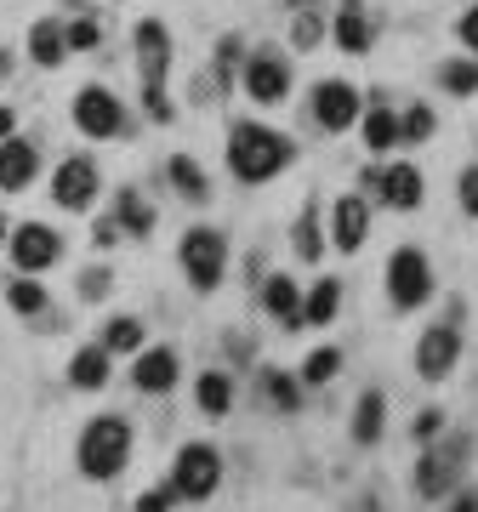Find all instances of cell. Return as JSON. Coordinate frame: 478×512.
<instances>
[{"mask_svg":"<svg viewBox=\"0 0 478 512\" xmlns=\"http://www.w3.org/2000/svg\"><path fill=\"white\" fill-rule=\"evenodd\" d=\"M291 165V143L268 126H234L228 137V171H234L239 183H268L274 171Z\"/></svg>","mask_w":478,"mask_h":512,"instance_id":"6da1fadb","label":"cell"},{"mask_svg":"<svg viewBox=\"0 0 478 512\" xmlns=\"http://www.w3.org/2000/svg\"><path fill=\"white\" fill-rule=\"evenodd\" d=\"M137 63H143V103L148 114L166 126L171 114V97H166V69H171V35H166V23H137Z\"/></svg>","mask_w":478,"mask_h":512,"instance_id":"7a4b0ae2","label":"cell"},{"mask_svg":"<svg viewBox=\"0 0 478 512\" xmlns=\"http://www.w3.org/2000/svg\"><path fill=\"white\" fill-rule=\"evenodd\" d=\"M131 456V427L120 416H97L80 433V473L86 478H114Z\"/></svg>","mask_w":478,"mask_h":512,"instance_id":"3957f363","label":"cell"},{"mask_svg":"<svg viewBox=\"0 0 478 512\" xmlns=\"http://www.w3.org/2000/svg\"><path fill=\"white\" fill-rule=\"evenodd\" d=\"M222 268H228V239L217 228H188L183 234V274L194 291H217Z\"/></svg>","mask_w":478,"mask_h":512,"instance_id":"277c9868","label":"cell"},{"mask_svg":"<svg viewBox=\"0 0 478 512\" xmlns=\"http://www.w3.org/2000/svg\"><path fill=\"white\" fill-rule=\"evenodd\" d=\"M387 296H393V308H422L433 296V262L416 245L387 256Z\"/></svg>","mask_w":478,"mask_h":512,"instance_id":"5b68a950","label":"cell"},{"mask_svg":"<svg viewBox=\"0 0 478 512\" xmlns=\"http://www.w3.org/2000/svg\"><path fill=\"white\" fill-rule=\"evenodd\" d=\"M222 484V461L211 444H183L177 450V467H171V490L183 495V501H211Z\"/></svg>","mask_w":478,"mask_h":512,"instance_id":"8992f818","label":"cell"},{"mask_svg":"<svg viewBox=\"0 0 478 512\" xmlns=\"http://www.w3.org/2000/svg\"><path fill=\"white\" fill-rule=\"evenodd\" d=\"M467 467V439H444V444H433L422 456V467H416V490L422 495H444L450 484H456V473Z\"/></svg>","mask_w":478,"mask_h":512,"instance_id":"52a82bcc","label":"cell"},{"mask_svg":"<svg viewBox=\"0 0 478 512\" xmlns=\"http://www.w3.org/2000/svg\"><path fill=\"white\" fill-rule=\"evenodd\" d=\"M74 126L86 131V137H120L126 114H120L114 92H103V86H86V92L74 97Z\"/></svg>","mask_w":478,"mask_h":512,"instance_id":"ba28073f","label":"cell"},{"mask_svg":"<svg viewBox=\"0 0 478 512\" xmlns=\"http://www.w3.org/2000/svg\"><path fill=\"white\" fill-rule=\"evenodd\" d=\"M57 256H63V239H57V228H46V222H23L18 234H12V262H18L23 274L52 268Z\"/></svg>","mask_w":478,"mask_h":512,"instance_id":"9c48e42d","label":"cell"},{"mask_svg":"<svg viewBox=\"0 0 478 512\" xmlns=\"http://www.w3.org/2000/svg\"><path fill=\"white\" fill-rule=\"evenodd\" d=\"M313 120L325 131H348L359 120V92H353L348 80H319L313 86Z\"/></svg>","mask_w":478,"mask_h":512,"instance_id":"30bf717a","label":"cell"},{"mask_svg":"<svg viewBox=\"0 0 478 512\" xmlns=\"http://www.w3.org/2000/svg\"><path fill=\"white\" fill-rule=\"evenodd\" d=\"M52 200L63 205V211H86V205L97 200V165L92 160H63L57 165V177H52Z\"/></svg>","mask_w":478,"mask_h":512,"instance_id":"8fae6325","label":"cell"},{"mask_svg":"<svg viewBox=\"0 0 478 512\" xmlns=\"http://www.w3.org/2000/svg\"><path fill=\"white\" fill-rule=\"evenodd\" d=\"M245 92L257 97V103H285V92H291V63L274 52H257L245 63Z\"/></svg>","mask_w":478,"mask_h":512,"instance_id":"7c38bea8","label":"cell"},{"mask_svg":"<svg viewBox=\"0 0 478 512\" xmlns=\"http://www.w3.org/2000/svg\"><path fill=\"white\" fill-rule=\"evenodd\" d=\"M456 359H461V336H456L450 325L427 330V336H422V348H416V370H422L427 382H444V376L456 370Z\"/></svg>","mask_w":478,"mask_h":512,"instance_id":"4fadbf2b","label":"cell"},{"mask_svg":"<svg viewBox=\"0 0 478 512\" xmlns=\"http://www.w3.org/2000/svg\"><path fill=\"white\" fill-rule=\"evenodd\" d=\"M370 234V205L359 200V194H348V200H336L331 211V239H336V251H359Z\"/></svg>","mask_w":478,"mask_h":512,"instance_id":"5bb4252c","label":"cell"},{"mask_svg":"<svg viewBox=\"0 0 478 512\" xmlns=\"http://www.w3.org/2000/svg\"><path fill=\"white\" fill-rule=\"evenodd\" d=\"M376 194H382L387 205H393V211H416V205H422V171H416V165H387L382 177H376Z\"/></svg>","mask_w":478,"mask_h":512,"instance_id":"9a60e30c","label":"cell"},{"mask_svg":"<svg viewBox=\"0 0 478 512\" xmlns=\"http://www.w3.org/2000/svg\"><path fill=\"white\" fill-rule=\"evenodd\" d=\"M35 171H40L35 143H23V137H12V143H0V188H6V194H18V188H29V183H35Z\"/></svg>","mask_w":478,"mask_h":512,"instance_id":"2e32d148","label":"cell"},{"mask_svg":"<svg viewBox=\"0 0 478 512\" xmlns=\"http://www.w3.org/2000/svg\"><path fill=\"white\" fill-rule=\"evenodd\" d=\"M262 308L274 313L285 330H302V291H296L291 274H274L268 285H262Z\"/></svg>","mask_w":478,"mask_h":512,"instance_id":"e0dca14e","label":"cell"},{"mask_svg":"<svg viewBox=\"0 0 478 512\" xmlns=\"http://www.w3.org/2000/svg\"><path fill=\"white\" fill-rule=\"evenodd\" d=\"M137 387H143V393H171V387H177V353L148 348L143 359H137Z\"/></svg>","mask_w":478,"mask_h":512,"instance_id":"ac0fdd59","label":"cell"},{"mask_svg":"<svg viewBox=\"0 0 478 512\" xmlns=\"http://www.w3.org/2000/svg\"><path fill=\"white\" fill-rule=\"evenodd\" d=\"M29 57H35V63H46V69H57V63L69 57V29H57L52 18L35 23V29H29Z\"/></svg>","mask_w":478,"mask_h":512,"instance_id":"d6986e66","label":"cell"},{"mask_svg":"<svg viewBox=\"0 0 478 512\" xmlns=\"http://www.w3.org/2000/svg\"><path fill=\"white\" fill-rule=\"evenodd\" d=\"M114 222H120V234H154V205H148L137 188H120V200H114Z\"/></svg>","mask_w":478,"mask_h":512,"instance_id":"ffe728a7","label":"cell"},{"mask_svg":"<svg viewBox=\"0 0 478 512\" xmlns=\"http://www.w3.org/2000/svg\"><path fill=\"white\" fill-rule=\"evenodd\" d=\"M382 427H387V399L370 387L365 399L353 404V439H359V444H376V439H382Z\"/></svg>","mask_w":478,"mask_h":512,"instance_id":"44dd1931","label":"cell"},{"mask_svg":"<svg viewBox=\"0 0 478 512\" xmlns=\"http://www.w3.org/2000/svg\"><path fill=\"white\" fill-rule=\"evenodd\" d=\"M69 382H74V387H86V393H97V387L109 382V348L97 342V348H80V353H74Z\"/></svg>","mask_w":478,"mask_h":512,"instance_id":"7402d4cb","label":"cell"},{"mask_svg":"<svg viewBox=\"0 0 478 512\" xmlns=\"http://www.w3.org/2000/svg\"><path fill=\"white\" fill-rule=\"evenodd\" d=\"M336 308H342V285H336V279H319V285L302 296V325H331Z\"/></svg>","mask_w":478,"mask_h":512,"instance_id":"603a6c76","label":"cell"},{"mask_svg":"<svg viewBox=\"0 0 478 512\" xmlns=\"http://www.w3.org/2000/svg\"><path fill=\"white\" fill-rule=\"evenodd\" d=\"M194 399H200L205 416H228V410H234V382H228L222 370H205L200 382H194Z\"/></svg>","mask_w":478,"mask_h":512,"instance_id":"cb8c5ba5","label":"cell"},{"mask_svg":"<svg viewBox=\"0 0 478 512\" xmlns=\"http://www.w3.org/2000/svg\"><path fill=\"white\" fill-rule=\"evenodd\" d=\"M331 35H336V46H342V52H370V23H365V12H359L353 0L336 12Z\"/></svg>","mask_w":478,"mask_h":512,"instance_id":"d4e9b609","label":"cell"},{"mask_svg":"<svg viewBox=\"0 0 478 512\" xmlns=\"http://www.w3.org/2000/svg\"><path fill=\"white\" fill-rule=\"evenodd\" d=\"M166 171H171V183H177V194H188V200H205V194H211L205 171H200L194 160H188V154H177V160H171Z\"/></svg>","mask_w":478,"mask_h":512,"instance_id":"484cf974","label":"cell"},{"mask_svg":"<svg viewBox=\"0 0 478 512\" xmlns=\"http://www.w3.org/2000/svg\"><path fill=\"white\" fill-rule=\"evenodd\" d=\"M296 256H302V262H319V256H325V234H319V211H302V217H296Z\"/></svg>","mask_w":478,"mask_h":512,"instance_id":"4316f807","label":"cell"},{"mask_svg":"<svg viewBox=\"0 0 478 512\" xmlns=\"http://www.w3.org/2000/svg\"><path fill=\"white\" fill-rule=\"evenodd\" d=\"M365 143L376 148V154H382V148H393V143H399V120H393V114H387L382 103H376V109L365 114Z\"/></svg>","mask_w":478,"mask_h":512,"instance_id":"83f0119b","label":"cell"},{"mask_svg":"<svg viewBox=\"0 0 478 512\" xmlns=\"http://www.w3.org/2000/svg\"><path fill=\"white\" fill-rule=\"evenodd\" d=\"M439 86L456 97H473L478 92V63H467V57H456V63H444L439 69Z\"/></svg>","mask_w":478,"mask_h":512,"instance_id":"f1b7e54d","label":"cell"},{"mask_svg":"<svg viewBox=\"0 0 478 512\" xmlns=\"http://www.w3.org/2000/svg\"><path fill=\"white\" fill-rule=\"evenodd\" d=\"M103 348L109 353H137L143 348V325H137V319H114V325L103 330Z\"/></svg>","mask_w":478,"mask_h":512,"instance_id":"f546056e","label":"cell"},{"mask_svg":"<svg viewBox=\"0 0 478 512\" xmlns=\"http://www.w3.org/2000/svg\"><path fill=\"white\" fill-rule=\"evenodd\" d=\"M433 126H439V114L427 109V103H416V109L399 120V143H427V137H433Z\"/></svg>","mask_w":478,"mask_h":512,"instance_id":"4dcf8cb0","label":"cell"},{"mask_svg":"<svg viewBox=\"0 0 478 512\" xmlns=\"http://www.w3.org/2000/svg\"><path fill=\"white\" fill-rule=\"evenodd\" d=\"M336 370H342V353H336V348H313V353H308V365H302V382L319 387V382H331Z\"/></svg>","mask_w":478,"mask_h":512,"instance_id":"1f68e13d","label":"cell"},{"mask_svg":"<svg viewBox=\"0 0 478 512\" xmlns=\"http://www.w3.org/2000/svg\"><path fill=\"white\" fill-rule=\"evenodd\" d=\"M6 302L18 313H46V291H40L35 279H12V291H6Z\"/></svg>","mask_w":478,"mask_h":512,"instance_id":"d6a6232c","label":"cell"},{"mask_svg":"<svg viewBox=\"0 0 478 512\" xmlns=\"http://www.w3.org/2000/svg\"><path fill=\"white\" fill-rule=\"evenodd\" d=\"M262 387H268V399H274L279 410H296V404H302L296 382H291V376H279V370H268V376H262Z\"/></svg>","mask_w":478,"mask_h":512,"instance_id":"836d02e7","label":"cell"},{"mask_svg":"<svg viewBox=\"0 0 478 512\" xmlns=\"http://www.w3.org/2000/svg\"><path fill=\"white\" fill-rule=\"evenodd\" d=\"M69 46H74V52H92V46H97V23L92 18L69 23Z\"/></svg>","mask_w":478,"mask_h":512,"instance_id":"e575fe53","label":"cell"},{"mask_svg":"<svg viewBox=\"0 0 478 512\" xmlns=\"http://www.w3.org/2000/svg\"><path fill=\"white\" fill-rule=\"evenodd\" d=\"M109 285H114V279L103 274V268H92V274L80 279V296H86V302H97V296H109Z\"/></svg>","mask_w":478,"mask_h":512,"instance_id":"d590c367","label":"cell"},{"mask_svg":"<svg viewBox=\"0 0 478 512\" xmlns=\"http://www.w3.org/2000/svg\"><path fill=\"white\" fill-rule=\"evenodd\" d=\"M234 63H239V40L228 35V40L217 46V74H222V80H234Z\"/></svg>","mask_w":478,"mask_h":512,"instance_id":"8d00e7d4","label":"cell"},{"mask_svg":"<svg viewBox=\"0 0 478 512\" xmlns=\"http://www.w3.org/2000/svg\"><path fill=\"white\" fill-rule=\"evenodd\" d=\"M171 495L177 490H143L137 495V512H171Z\"/></svg>","mask_w":478,"mask_h":512,"instance_id":"74e56055","label":"cell"},{"mask_svg":"<svg viewBox=\"0 0 478 512\" xmlns=\"http://www.w3.org/2000/svg\"><path fill=\"white\" fill-rule=\"evenodd\" d=\"M461 211L478 217V171H461Z\"/></svg>","mask_w":478,"mask_h":512,"instance_id":"f35d334b","label":"cell"},{"mask_svg":"<svg viewBox=\"0 0 478 512\" xmlns=\"http://www.w3.org/2000/svg\"><path fill=\"white\" fill-rule=\"evenodd\" d=\"M439 427H444V416H439V410H422L410 433H416V439H439Z\"/></svg>","mask_w":478,"mask_h":512,"instance_id":"ab89813d","label":"cell"},{"mask_svg":"<svg viewBox=\"0 0 478 512\" xmlns=\"http://www.w3.org/2000/svg\"><path fill=\"white\" fill-rule=\"evenodd\" d=\"M325 35V23L319 18H308V12H302V18H296V46H313V40Z\"/></svg>","mask_w":478,"mask_h":512,"instance_id":"60d3db41","label":"cell"},{"mask_svg":"<svg viewBox=\"0 0 478 512\" xmlns=\"http://www.w3.org/2000/svg\"><path fill=\"white\" fill-rule=\"evenodd\" d=\"M461 46L478 52V6H467V18H461Z\"/></svg>","mask_w":478,"mask_h":512,"instance_id":"b9f144b4","label":"cell"},{"mask_svg":"<svg viewBox=\"0 0 478 512\" xmlns=\"http://www.w3.org/2000/svg\"><path fill=\"white\" fill-rule=\"evenodd\" d=\"M92 239H97V251H109V245H114V239H120V222H97V228H92Z\"/></svg>","mask_w":478,"mask_h":512,"instance_id":"7bdbcfd3","label":"cell"},{"mask_svg":"<svg viewBox=\"0 0 478 512\" xmlns=\"http://www.w3.org/2000/svg\"><path fill=\"white\" fill-rule=\"evenodd\" d=\"M12 126H18V114H12V109H0V143L12 137Z\"/></svg>","mask_w":478,"mask_h":512,"instance_id":"ee69618b","label":"cell"},{"mask_svg":"<svg viewBox=\"0 0 478 512\" xmlns=\"http://www.w3.org/2000/svg\"><path fill=\"white\" fill-rule=\"evenodd\" d=\"M450 512H478V495H473V490H467V495H456V507H450Z\"/></svg>","mask_w":478,"mask_h":512,"instance_id":"f6af8a7d","label":"cell"},{"mask_svg":"<svg viewBox=\"0 0 478 512\" xmlns=\"http://www.w3.org/2000/svg\"><path fill=\"white\" fill-rule=\"evenodd\" d=\"M291 6H296V12H302V6H308V0H291Z\"/></svg>","mask_w":478,"mask_h":512,"instance_id":"bcb514c9","label":"cell"},{"mask_svg":"<svg viewBox=\"0 0 478 512\" xmlns=\"http://www.w3.org/2000/svg\"><path fill=\"white\" fill-rule=\"evenodd\" d=\"M0 239H6V217H0Z\"/></svg>","mask_w":478,"mask_h":512,"instance_id":"7dc6e473","label":"cell"}]
</instances>
